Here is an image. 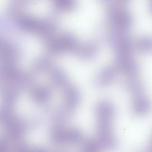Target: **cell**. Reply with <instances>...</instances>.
<instances>
[{"label": "cell", "instance_id": "obj_5", "mask_svg": "<svg viewBox=\"0 0 152 152\" xmlns=\"http://www.w3.org/2000/svg\"><path fill=\"white\" fill-rule=\"evenodd\" d=\"M133 109L135 112L139 114H144L148 113L151 107V103L147 98L138 96L134 99Z\"/></svg>", "mask_w": 152, "mask_h": 152}, {"label": "cell", "instance_id": "obj_1", "mask_svg": "<svg viewBox=\"0 0 152 152\" xmlns=\"http://www.w3.org/2000/svg\"><path fill=\"white\" fill-rule=\"evenodd\" d=\"M95 113L98 121H111L115 113L114 108L110 102L101 101L96 104Z\"/></svg>", "mask_w": 152, "mask_h": 152}, {"label": "cell", "instance_id": "obj_6", "mask_svg": "<svg viewBox=\"0 0 152 152\" xmlns=\"http://www.w3.org/2000/svg\"><path fill=\"white\" fill-rule=\"evenodd\" d=\"M135 45L141 52H150L152 51V37L149 36L141 37L137 40Z\"/></svg>", "mask_w": 152, "mask_h": 152}, {"label": "cell", "instance_id": "obj_4", "mask_svg": "<svg viewBox=\"0 0 152 152\" xmlns=\"http://www.w3.org/2000/svg\"><path fill=\"white\" fill-rule=\"evenodd\" d=\"M66 94L68 107L74 111L80 101V92L75 87L71 85L67 88Z\"/></svg>", "mask_w": 152, "mask_h": 152}, {"label": "cell", "instance_id": "obj_2", "mask_svg": "<svg viewBox=\"0 0 152 152\" xmlns=\"http://www.w3.org/2000/svg\"><path fill=\"white\" fill-rule=\"evenodd\" d=\"M119 66L123 72L130 76H136L138 71L137 64L131 54H124L120 61Z\"/></svg>", "mask_w": 152, "mask_h": 152}, {"label": "cell", "instance_id": "obj_3", "mask_svg": "<svg viewBox=\"0 0 152 152\" xmlns=\"http://www.w3.org/2000/svg\"><path fill=\"white\" fill-rule=\"evenodd\" d=\"M116 71L111 67L106 68L102 71L97 75L95 83L99 86H105L111 83L116 75Z\"/></svg>", "mask_w": 152, "mask_h": 152}, {"label": "cell", "instance_id": "obj_7", "mask_svg": "<svg viewBox=\"0 0 152 152\" xmlns=\"http://www.w3.org/2000/svg\"><path fill=\"white\" fill-rule=\"evenodd\" d=\"M150 8L151 11L152 12V1H151L150 3Z\"/></svg>", "mask_w": 152, "mask_h": 152}]
</instances>
